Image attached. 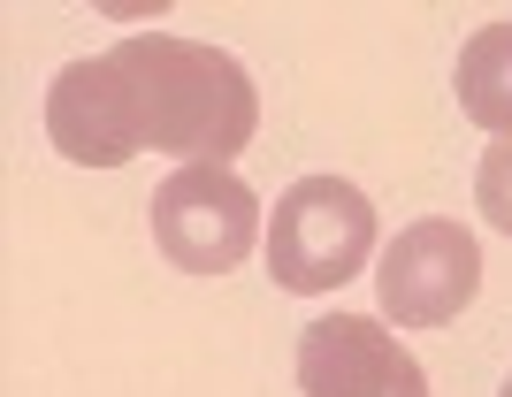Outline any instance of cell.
I'll use <instances>...</instances> for the list:
<instances>
[{"label": "cell", "instance_id": "1", "mask_svg": "<svg viewBox=\"0 0 512 397\" xmlns=\"http://www.w3.org/2000/svg\"><path fill=\"white\" fill-rule=\"evenodd\" d=\"M260 130V92L237 54L199 39H123L69 62L46 84V138L77 168H123L138 153H176L184 168H230Z\"/></svg>", "mask_w": 512, "mask_h": 397}, {"label": "cell", "instance_id": "2", "mask_svg": "<svg viewBox=\"0 0 512 397\" xmlns=\"http://www.w3.org/2000/svg\"><path fill=\"white\" fill-rule=\"evenodd\" d=\"M260 252H268L276 291L291 298L344 291L375 260V199L360 184H344V176H299L276 199V222H268Z\"/></svg>", "mask_w": 512, "mask_h": 397}, {"label": "cell", "instance_id": "7", "mask_svg": "<svg viewBox=\"0 0 512 397\" xmlns=\"http://www.w3.org/2000/svg\"><path fill=\"white\" fill-rule=\"evenodd\" d=\"M474 207H482L490 230L512 237V138H497V146L482 153V168H474Z\"/></svg>", "mask_w": 512, "mask_h": 397}, {"label": "cell", "instance_id": "8", "mask_svg": "<svg viewBox=\"0 0 512 397\" xmlns=\"http://www.w3.org/2000/svg\"><path fill=\"white\" fill-rule=\"evenodd\" d=\"M497 397H512V382H505V390H497Z\"/></svg>", "mask_w": 512, "mask_h": 397}, {"label": "cell", "instance_id": "3", "mask_svg": "<svg viewBox=\"0 0 512 397\" xmlns=\"http://www.w3.org/2000/svg\"><path fill=\"white\" fill-rule=\"evenodd\" d=\"M153 245L184 275H230L245 268L260 237V199L230 168H176L153 184Z\"/></svg>", "mask_w": 512, "mask_h": 397}, {"label": "cell", "instance_id": "6", "mask_svg": "<svg viewBox=\"0 0 512 397\" xmlns=\"http://www.w3.org/2000/svg\"><path fill=\"white\" fill-rule=\"evenodd\" d=\"M459 107L490 138H512V23H482L459 54Z\"/></svg>", "mask_w": 512, "mask_h": 397}, {"label": "cell", "instance_id": "5", "mask_svg": "<svg viewBox=\"0 0 512 397\" xmlns=\"http://www.w3.org/2000/svg\"><path fill=\"white\" fill-rule=\"evenodd\" d=\"M299 390L306 397H428L421 359L375 314H321L299 336Z\"/></svg>", "mask_w": 512, "mask_h": 397}, {"label": "cell", "instance_id": "4", "mask_svg": "<svg viewBox=\"0 0 512 397\" xmlns=\"http://www.w3.org/2000/svg\"><path fill=\"white\" fill-rule=\"evenodd\" d=\"M474 291H482V245L451 214L406 222L375 260V298L398 329H451L474 306Z\"/></svg>", "mask_w": 512, "mask_h": 397}]
</instances>
